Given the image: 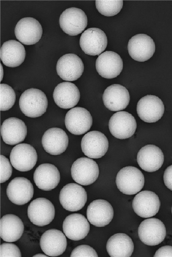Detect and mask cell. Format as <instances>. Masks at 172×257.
Instances as JSON below:
<instances>
[{"label":"cell","mask_w":172,"mask_h":257,"mask_svg":"<svg viewBox=\"0 0 172 257\" xmlns=\"http://www.w3.org/2000/svg\"><path fill=\"white\" fill-rule=\"evenodd\" d=\"M96 69L99 75L105 78L117 76L123 69V61L116 52L106 51L98 57L95 63Z\"/></svg>","instance_id":"18"},{"label":"cell","mask_w":172,"mask_h":257,"mask_svg":"<svg viewBox=\"0 0 172 257\" xmlns=\"http://www.w3.org/2000/svg\"><path fill=\"white\" fill-rule=\"evenodd\" d=\"M0 59L3 64L9 67H16L24 61L26 50L20 42L9 40L4 42L0 48Z\"/></svg>","instance_id":"29"},{"label":"cell","mask_w":172,"mask_h":257,"mask_svg":"<svg viewBox=\"0 0 172 257\" xmlns=\"http://www.w3.org/2000/svg\"><path fill=\"white\" fill-rule=\"evenodd\" d=\"M137 160L143 170L148 172H153L161 167L164 156L159 147L153 145H147L139 150Z\"/></svg>","instance_id":"23"},{"label":"cell","mask_w":172,"mask_h":257,"mask_svg":"<svg viewBox=\"0 0 172 257\" xmlns=\"http://www.w3.org/2000/svg\"><path fill=\"white\" fill-rule=\"evenodd\" d=\"M1 111L11 109L16 100V94L13 88L8 84L1 83L0 85Z\"/></svg>","instance_id":"33"},{"label":"cell","mask_w":172,"mask_h":257,"mask_svg":"<svg viewBox=\"0 0 172 257\" xmlns=\"http://www.w3.org/2000/svg\"><path fill=\"white\" fill-rule=\"evenodd\" d=\"M115 183L120 192L127 195H133L143 188L144 178L142 172L137 168L126 166L117 173Z\"/></svg>","instance_id":"2"},{"label":"cell","mask_w":172,"mask_h":257,"mask_svg":"<svg viewBox=\"0 0 172 257\" xmlns=\"http://www.w3.org/2000/svg\"><path fill=\"white\" fill-rule=\"evenodd\" d=\"M55 215L54 205L45 198H37L32 201L28 208V216L34 224L43 226L53 220Z\"/></svg>","instance_id":"7"},{"label":"cell","mask_w":172,"mask_h":257,"mask_svg":"<svg viewBox=\"0 0 172 257\" xmlns=\"http://www.w3.org/2000/svg\"><path fill=\"white\" fill-rule=\"evenodd\" d=\"M71 257H97L98 255L95 250L90 246L86 245H81L76 247L72 251Z\"/></svg>","instance_id":"34"},{"label":"cell","mask_w":172,"mask_h":257,"mask_svg":"<svg viewBox=\"0 0 172 257\" xmlns=\"http://www.w3.org/2000/svg\"><path fill=\"white\" fill-rule=\"evenodd\" d=\"M59 25L62 30L70 36H77L85 30L87 18L82 9L72 7L66 9L60 15Z\"/></svg>","instance_id":"4"},{"label":"cell","mask_w":172,"mask_h":257,"mask_svg":"<svg viewBox=\"0 0 172 257\" xmlns=\"http://www.w3.org/2000/svg\"><path fill=\"white\" fill-rule=\"evenodd\" d=\"M105 106L111 111H119L125 109L130 102V95L124 86L114 84L108 86L103 94Z\"/></svg>","instance_id":"22"},{"label":"cell","mask_w":172,"mask_h":257,"mask_svg":"<svg viewBox=\"0 0 172 257\" xmlns=\"http://www.w3.org/2000/svg\"><path fill=\"white\" fill-rule=\"evenodd\" d=\"M84 65L82 59L73 53L66 54L57 61L56 70L63 80L71 81L78 79L82 75Z\"/></svg>","instance_id":"16"},{"label":"cell","mask_w":172,"mask_h":257,"mask_svg":"<svg viewBox=\"0 0 172 257\" xmlns=\"http://www.w3.org/2000/svg\"><path fill=\"white\" fill-rule=\"evenodd\" d=\"M14 32L20 42L25 45H32L40 39L43 31L41 25L36 19L25 17L17 22Z\"/></svg>","instance_id":"14"},{"label":"cell","mask_w":172,"mask_h":257,"mask_svg":"<svg viewBox=\"0 0 172 257\" xmlns=\"http://www.w3.org/2000/svg\"><path fill=\"white\" fill-rule=\"evenodd\" d=\"M24 228L23 221L15 215H5L0 219V236L5 242H13L17 241L22 236Z\"/></svg>","instance_id":"30"},{"label":"cell","mask_w":172,"mask_h":257,"mask_svg":"<svg viewBox=\"0 0 172 257\" xmlns=\"http://www.w3.org/2000/svg\"><path fill=\"white\" fill-rule=\"evenodd\" d=\"M92 124V117L90 112L82 107L70 109L65 117V125L71 133L81 135L87 132Z\"/></svg>","instance_id":"13"},{"label":"cell","mask_w":172,"mask_h":257,"mask_svg":"<svg viewBox=\"0 0 172 257\" xmlns=\"http://www.w3.org/2000/svg\"><path fill=\"white\" fill-rule=\"evenodd\" d=\"M127 48L131 57L141 62L149 60L155 51L153 40L144 34H139L132 37L128 41Z\"/></svg>","instance_id":"12"},{"label":"cell","mask_w":172,"mask_h":257,"mask_svg":"<svg viewBox=\"0 0 172 257\" xmlns=\"http://www.w3.org/2000/svg\"><path fill=\"white\" fill-rule=\"evenodd\" d=\"M107 37L100 29L90 28L85 30L80 38V45L86 54L95 56L101 54L107 46Z\"/></svg>","instance_id":"9"},{"label":"cell","mask_w":172,"mask_h":257,"mask_svg":"<svg viewBox=\"0 0 172 257\" xmlns=\"http://www.w3.org/2000/svg\"></svg>","instance_id":"41"},{"label":"cell","mask_w":172,"mask_h":257,"mask_svg":"<svg viewBox=\"0 0 172 257\" xmlns=\"http://www.w3.org/2000/svg\"><path fill=\"white\" fill-rule=\"evenodd\" d=\"M68 137L66 132L59 128L48 129L42 138V144L45 150L54 155L64 152L68 147Z\"/></svg>","instance_id":"24"},{"label":"cell","mask_w":172,"mask_h":257,"mask_svg":"<svg viewBox=\"0 0 172 257\" xmlns=\"http://www.w3.org/2000/svg\"><path fill=\"white\" fill-rule=\"evenodd\" d=\"M59 199L64 209L68 211L75 212L85 206L87 201V193L81 185L70 183L60 190Z\"/></svg>","instance_id":"5"},{"label":"cell","mask_w":172,"mask_h":257,"mask_svg":"<svg viewBox=\"0 0 172 257\" xmlns=\"http://www.w3.org/2000/svg\"><path fill=\"white\" fill-rule=\"evenodd\" d=\"M0 133L3 142L13 146L25 140L27 134V128L23 120L16 117H10L3 122Z\"/></svg>","instance_id":"25"},{"label":"cell","mask_w":172,"mask_h":257,"mask_svg":"<svg viewBox=\"0 0 172 257\" xmlns=\"http://www.w3.org/2000/svg\"><path fill=\"white\" fill-rule=\"evenodd\" d=\"M109 130L112 135L119 139H125L132 136L137 128L134 117L125 111H117L109 120Z\"/></svg>","instance_id":"8"},{"label":"cell","mask_w":172,"mask_h":257,"mask_svg":"<svg viewBox=\"0 0 172 257\" xmlns=\"http://www.w3.org/2000/svg\"><path fill=\"white\" fill-rule=\"evenodd\" d=\"M0 183L7 181L11 177L12 168L8 159L4 155H0Z\"/></svg>","instance_id":"36"},{"label":"cell","mask_w":172,"mask_h":257,"mask_svg":"<svg viewBox=\"0 0 172 257\" xmlns=\"http://www.w3.org/2000/svg\"><path fill=\"white\" fill-rule=\"evenodd\" d=\"M95 5L98 12L106 16H113L118 14L123 6L121 0H97Z\"/></svg>","instance_id":"32"},{"label":"cell","mask_w":172,"mask_h":257,"mask_svg":"<svg viewBox=\"0 0 172 257\" xmlns=\"http://www.w3.org/2000/svg\"><path fill=\"white\" fill-rule=\"evenodd\" d=\"M71 173L72 179L77 183L87 185L96 181L99 170L95 161L87 157H81L73 163Z\"/></svg>","instance_id":"3"},{"label":"cell","mask_w":172,"mask_h":257,"mask_svg":"<svg viewBox=\"0 0 172 257\" xmlns=\"http://www.w3.org/2000/svg\"><path fill=\"white\" fill-rule=\"evenodd\" d=\"M166 229L163 222L156 218L144 220L138 228V235L145 245L153 246L160 244L165 239Z\"/></svg>","instance_id":"6"},{"label":"cell","mask_w":172,"mask_h":257,"mask_svg":"<svg viewBox=\"0 0 172 257\" xmlns=\"http://www.w3.org/2000/svg\"><path fill=\"white\" fill-rule=\"evenodd\" d=\"M0 68H1V69H0V81H1V80L2 79V77H3V71L2 66L1 64H0Z\"/></svg>","instance_id":"39"},{"label":"cell","mask_w":172,"mask_h":257,"mask_svg":"<svg viewBox=\"0 0 172 257\" xmlns=\"http://www.w3.org/2000/svg\"><path fill=\"white\" fill-rule=\"evenodd\" d=\"M164 105L157 96L146 95L140 99L137 105V112L144 122L153 123L158 121L164 112Z\"/></svg>","instance_id":"11"},{"label":"cell","mask_w":172,"mask_h":257,"mask_svg":"<svg viewBox=\"0 0 172 257\" xmlns=\"http://www.w3.org/2000/svg\"><path fill=\"white\" fill-rule=\"evenodd\" d=\"M62 229L68 238L78 241L86 236L89 231L90 225L84 216L74 213L68 215L64 219Z\"/></svg>","instance_id":"26"},{"label":"cell","mask_w":172,"mask_h":257,"mask_svg":"<svg viewBox=\"0 0 172 257\" xmlns=\"http://www.w3.org/2000/svg\"><path fill=\"white\" fill-rule=\"evenodd\" d=\"M10 162L13 167L21 172L31 170L37 160L35 148L28 144H20L15 146L10 154Z\"/></svg>","instance_id":"10"},{"label":"cell","mask_w":172,"mask_h":257,"mask_svg":"<svg viewBox=\"0 0 172 257\" xmlns=\"http://www.w3.org/2000/svg\"><path fill=\"white\" fill-rule=\"evenodd\" d=\"M80 93L78 88L70 82H63L55 87L53 98L59 108L68 109L73 108L79 101Z\"/></svg>","instance_id":"27"},{"label":"cell","mask_w":172,"mask_h":257,"mask_svg":"<svg viewBox=\"0 0 172 257\" xmlns=\"http://www.w3.org/2000/svg\"><path fill=\"white\" fill-rule=\"evenodd\" d=\"M33 180L36 185L45 191L55 188L60 181V173L57 168L50 163L38 166L33 174Z\"/></svg>","instance_id":"28"},{"label":"cell","mask_w":172,"mask_h":257,"mask_svg":"<svg viewBox=\"0 0 172 257\" xmlns=\"http://www.w3.org/2000/svg\"><path fill=\"white\" fill-rule=\"evenodd\" d=\"M109 147L107 138L98 131H91L86 134L81 141L82 150L90 158H99L107 152Z\"/></svg>","instance_id":"15"},{"label":"cell","mask_w":172,"mask_h":257,"mask_svg":"<svg viewBox=\"0 0 172 257\" xmlns=\"http://www.w3.org/2000/svg\"><path fill=\"white\" fill-rule=\"evenodd\" d=\"M40 246L46 255L57 257L65 251L67 240L61 231L52 229L46 231L42 234L40 240Z\"/></svg>","instance_id":"21"},{"label":"cell","mask_w":172,"mask_h":257,"mask_svg":"<svg viewBox=\"0 0 172 257\" xmlns=\"http://www.w3.org/2000/svg\"><path fill=\"white\" fill-rule=\"evenodd\" d=\"M21 253L19 248L12 243H4L0 245V257H21Z\"/></svg>","instance_id":"35"},{"label":"cell","mask_w":172,"mask_h":257,"mask_svg":"<svg viewBox=\"0 0 172 257\" xmlns=\"http://www.w3.org/2000/svg\"><path fill=\"white\" fill-rule=\"evenodd\" d=\"M6 194L13 203L18 205H24L32 198L33 186L28 179L16 177L9 183L6 188Z\"/></svg>","instance_id":"19"},{"label":"cell","mask_w":172,"mask_h":257,"mask_svg":"<svg viewBox=\"0 0 172 257\" xmlns=\"http://www.w3.org/2000/svg\"><path fill=\"white\" fill-rule=\"evenodd\" d=\"M86 216L91 224L97 227H103L108 225L112 220L114 216L113 208L105 200H95L88 206Z\"/></svg>","instance_id":"20"},{"label":"cell","mask_w":172,"mask_h":257,"mask_svg":"<svg viewBox=\"0 0 172 257\" xmlns=\"http://www.w3.org/2000/svg\"><path fill=\"white\" fill-rule=\"evenodd\" d=\"M48 256L44 255L43 254H39L35 255H34L33 257H48Z\"/></svg>","instance_id":"40"},{"label":"cell","mask_w":172,"mask_h":257,"mask_svg":"<svg viewBox=\"0 0 172 257\" xmlns=\"http://www.w3.org/2000/svg\"><path fill=\"white\" fill-rule=\"evenodd\" d=\"M160 204L158 195L154 192L148 190L139 192L132 202L134 212L143 218L155 216L159 210Z\"/></svg>","instance_id":"17"},{"label":"cell","mask_w":172,"mask_h":257,"mask_svg":"<svg viewBox=\"0 0 172 257\" xmlns=\"http://www.w3.org/2000/svg\"><path fill=\"white\" fill-rule=\"evenodd\" d=\"M134 248L131 238L122 233L112 235L106 245L107 252L112 257H129L134 251Z\"/></svg>","instance_id":"31"},{"label":"cell","mask_w":172,"mask_h":257,"mask_svg":"<svg viewBox=\"0 0 172 257\" xmlns=\"http://www.w3.org/2000/svg\"><path fill=\"white\" fill-rule=\"evenodd\" d=\"M22 112L29 117H38L43 115L48 107V100L45 93L36 88L25 90L19 99Z\"/></svg>","instance_id":"1"},{"label":"cell","mask_w":172,"mask_h":257,"mask_svg":"<svg viewBox=\"0 0 172 257\" xmlns=\"http://www.w3.org/2000/svg\"><path fill=\"white\" fill-rule=\"evenodd\" d=\"M154 257H172V246H165L157 250Z\"/></svg>","instance_id":"37"},{"label":"cell","mask_w":172,"mask_h":257,"mask_svg":"<svg viewBox=\"0 0 172 257\" xmlns=\"http://www.w3.org/2000/svg\"><path fill=\"white\" fill-rule=\"evenodd\" d=\"M163 179L165 185L172 190V165L168 167L165 170Z\"/></svg>","instance_id":"38"}]
</instances>
